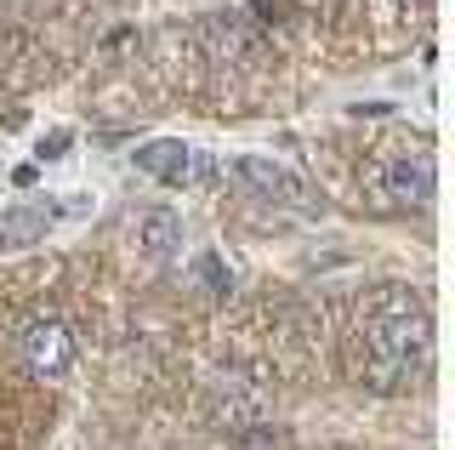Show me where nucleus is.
I'll return each mask as SVG.
<instances>
[{
  "instance_id": "nucleus-2",
  "label": "nucleus",
  "mask_w": 455,
  "mask_h": 450,
  "mask_svg": "<svg viewBox=\"0 0 455 450\" xmlns=\"http://www.w3.org/2000/svg\"><path fill=\"white\" fill-rule=\"evenodd\" d=\"M234 177L245 182V189L256 194V200H267V205L319 211V194H313L307 182L291 172V165H274V160H262V154H239V160H234Z\"/></svg>"
},
{
  "instance_id": "nucleus-1",
  "label": "nucleus",
  "mask_w": 455,
  "mask_h": 450,
  "mask_svg": "<svg viewBox=\"0 0 455 450\" xmlns=\"http://www.w3.org/2000/svg\"><path fill=\"white\" fill-rule=\"evenodd\" d=\"M433 359V319H427L421 297H410L404 285L376 291V314L364 319V365L359 376L376 393H404Z\"/></svg>"
},
{
  "instance_id": "nucleus-3",
  "label": "nucleus",
  "mask_w": 455,
  "mask_h": 450,
  "mask_svg": "<svg viewBox=\"0 0 455 450\" xmlns=\"http://www.w3.org/2000/svg\"><path fill=\"white\" fill-rule=\"evenodd\" d=\"M370 189L387 211H410L433 200V160L416 154V160H387V165H370Z\"/></svg>"
},
{
  "instance_id": "nucleus-7",
  "label": "nucleus",
  "mask_w": 455,
  "mask_h": 450,
  "mask_svg": "<svg viewBox=\"0 0 455 450\" xmlns=\"http://www.w3.org/2000/svg\"><path fill=\"white\" fill-rule=\"evenodd\" d=\"M52 217H57V205H18V211H6L0 217V240L6 245H28V240H40V234L52 229Z\"/></svg>"
},
{
  "instance_id": "nucleus-10",
  "label": "nucleus",
  "mask_w": 455,
  "mask_h": 450,
  "mask_svg": "<svg viewBox=\"0 0 455 450\" xmlns=\"http://www.w3.org/2000/svg\"><path fill=\"white\" fill-rule=\"evenodd\" d=\"M40 160H63V154H68V132H52V137H40Z\"/></svg>"
},
{
  "instance_id": "nucleus-6",
  "label": "nucleus",
  "mask_w": 455,
  "mask_h": 450,
  "mask_svg": "<svg viewBox=\"0 0 455 450\" xmlns=\"http://www.w3.org/2000/svg\"><path fill=\"white\" fill-rule=\"evenodd\" d=\"M177 245H182V222H177V211H142L137 217V251L142 257H154V262H165V257H177Z\"/></svg>"
},
{
  "instance_id": "nucleus-9",
  "label": "nucleus",
  "mask_w": 455,
  "mask_h": 450,
  "mask_svg": "<svg viewBox=\"0 0 455 450\" xmlns=\"http://www.w3.org/2000/svg\"><path fill=\"white\" fill-rule=\"evenodd\" d=\"M234 450H284L274 428H262V422H251V428L234 433Z\"/></svg>"
},
{
  "instance_id": "nucleus-5",
  "label": "nucleus",
  "mask_w": 455,
  "mask_h": 450,
  "mask_svg": "<svg viewBox=\"0 0 455 450\" xmlns=\"http://www.w3.org/2000/svg\"><path fill=\"white\" fill-rule=\"evenodd\" d=\"M137 172L154 177V182H165V189H182L188 172H194V154H188L182 137H154V143L137 149Z\"/></svg>"
},
{
  "instance_id": "nucleus-4",
  "label": "nucleus",
  "mask_w": 455,
  "mask_h": 450,
  "mask_svg": "<svg viewBox=\"0 0 455 450\" xmlns=\"http://www.w3.org/2000/svg\"><path fill=\"white\" fill-rule=\"evenodd\" d=\"M23 365L35 376H46V382H63L68 365H75V336H68L63 319H52V314L28 319V331H23Z\"/></svg>"
},
{
  "instance_id": "nucleus-8",
  "label": "nucleus",
  "mask_w": 455,
  "mask_h": 450,
  "mask_svg": "<svg viewBox=\"0 0 455 450\" xmlns=\"http://www.w3.org/2000/svg\"><path fill=\"white\" fill-rule=\"evenodd\" d=\"M194 274H199V285H205V291H217V297H222V291H234V269H228L217 251H199Z\"/></svg>"
}]
</instances>
